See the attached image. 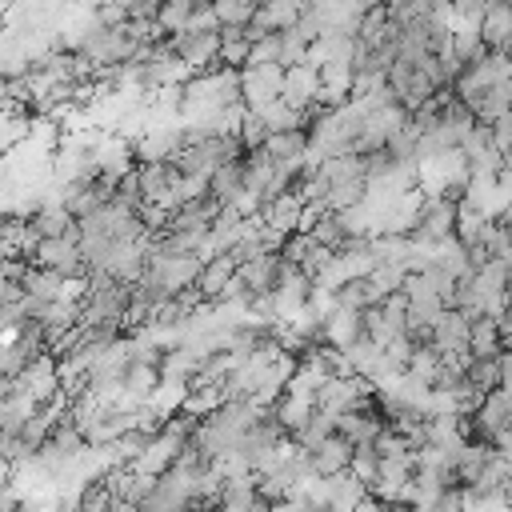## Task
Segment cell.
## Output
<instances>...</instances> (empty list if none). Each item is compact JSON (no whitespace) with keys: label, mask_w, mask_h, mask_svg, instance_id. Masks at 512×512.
<instances>
[{"label":"cell","mask_w":512,"mask_h":512,"mask_svg":"<svg viewBox=\"0 0 512 512\" xmlns=\"http://www.w3.org/2000/svg\"><path fill=\"white\" fill-rule=\"evenodd\" d=\"M452 224H456V200L448 196H424L420 212H416V224H412V240L420 244H440L452 236Z\"/></svg>","instance_id":"6da1fadb"},{"label":"cell","mask_w":512,"mask_h":512,"mask_svg":"<svg viewBox=\"0 0 512 512\" xmlns=\"http://www.w3.org/2000/svg\"><path fill=\"white\" fill-rule=\"evenodd\" d=\"M476 36L488 52H508L512 48V4L508 0H484Z\"/></svg>","instance_id":"7a4b0ae2"},{"label":"cell","mask_w":512,"mask_h":512,"mask_svg":"<svg viewBox=\"0 0 512 512\" xmlns=\"http://www.w3.org/2000/svg\"><path fill=\"white\" fill-rule=\"evenodd\" d=\"M428 344L440 352V356H456V352H468V316L456 312V308H444L432 324V336Z\"/></svg>","instance_id":"3957f363"},{"label":"cell","mask_w":512,"mask_h":512,"mask_svg":"<svg viewBox=\"0 0 512 512\" xmlns=\"http://www.w3.org/2000/svg\"><path fill=\"white\" fill-rule=\"evenodd\" d=\"M316 84H320V76H316L312 64H288L284 80H280V100L288 108H308L312 96H316Z\"/></svg>","instance_id":"277c9868"},{"label":"cell","mask_w":512,"mask_h":512,"mask_svg":"<svg viewBox=\"0 0 512 512\" xmlns=\"http://www.w3.org/2000/svg\"><path fill=\"white\" fill-rule=\"evenodd\" d=\"M280 264H284L280 252H256L252 260L236 264V276L244 280L248 292H272L276 280H280Z\"/></svg>","instance_id":"5b68a950"},{"label":"cell","mask_w":512,"mask_h":512,"mask_svg":"<svg viewBox=\"0 0 512 512\" xmlns=\"http://www.w3.org/2000/svg\"><path fill=\"white\" fill-rule=\"evenodd\" d=\"M380 428H384V416L380 412H364V408H348L332 424V432H340L348 444H372L380 436Z\"/></svg>","instance_id":"8992f818"},{"label":"cell","mask_w":512,"mask_h":512,"mask_svg":"<svg viewBox=\"0 0 512 512\" xmlns=\"http://www.w3.org/2000/svg\"><path fill=\"white\" fill-rule=\"evenodd\" d=\"M348 456H352V444H348L340 432H328V436L312 448V476L344 472V468H348Z\"/></svg>","instance_id":"52a82bcc"},{"label":"cell","mask_w":512,"mask_h":512,"mask_svg":"<svg viewBox=\"0 0 512 512\" xmlns=\"http://www.w3.org/2000/svg\"><path fill=\"white\" fill-rule=\"evenodd\" d=\"M32 232L44 240V236H72L76 240V220L64 204H36V212L28 216Z\"/></svg>","instance_id":"ba28073f"},{"label":"cell","mask_w":512,"mask_h":512,"mask_svg":"<svg viewBox=\"0 0 512 512\" xmlns=\"http://www.w3.org/2000/svg\"><path fill=\"white\" fill-rule=\"evenodd\" d=\"M264 156L276 164V160H304V148H308V132L304 128H284V132H268L264 136Z\"/></svg>","instance_id":"9c48e42d"},{"label":"cell","mask_w":512,"mask_h":512,"mask_svg":"<svg viewBox=\"0 0 512 512\" xmlns=\"http://www.w3.org/2000/svg\"><path fill=\"white\" fill-rule=\"evenodd\" d=\"M324 484H328V508H336V512H352V508L360 504V496L368 492V488H364V480H356L348 468H344V472L324 476Z\"/></svg>","instance_id":"30bf717a"},{"label":"cell","mask_w":512,"mask_h":512,"mask_svg":"<svg viewBox=\"0 0 512 512\" xmlns=\"http://www.w3.org/2000/svg\"><path fill=\"white\" fill-rule=\"evenodd\" d=\"M236 272V264H232V256L228 252H220V256H208L204 264H200V272H196V288H200V296L204 300H216V292L224 288V280Z\"/></svg>","instance_id":"8fae6325"},{"label":"cell","mask_w":512,"mask_h":512,"mask_svg":"<svg viewBox=\"0 0 512 512\" xmlns=\"http://www.w3.org/2000/svg\"><path fill=\"white\" fill-rule=\"evenodd\" d=\"M380 300H384V296L372 288L368 276H348L340 288H332V304H336V308H356V312H360V308L380 304Z\"/></svg>","instance_id":"7c38bea8"},{"label":"cell","mask_w":512,"mask_h":512,"mask_svg":"<svg viewBox=\"0 0 512 512\" xmlns=\"http://www.w3.org/2000/svg\"><path fill=\"white\" fill-rule=\"evenodd\" d=\"M504 348H508V340L496 332V320H492V316L468 320V352H472V356H496V352H504Z\"/></svg>","instance_id":"4fadbf2b"},{"label":"cell","mask_w":512,"mask_h":512,"mask_svg":"<svg viewBox=\"0 0 512 512\" xmlns=\"http://www.w3.org/2000/svg\"><path fill=\"white\" fill-rule=\"evenodd\" d=\"M240 188H244V160H240V156L208 172V196H216L220 204H228Z\"/></svg>","instance_id":"5bb4252c"},{"label":"cell","mask_w":512,"mask_h":512,"mask_svg":"<svg viewBox=\"0 0 512 512\" xmlns=\"http://www.w3.org/2000/svg\"><path fill=\"white\" fill-rule=\"evenodd\" d=\"M316 172H320L324 184L356 180V176H364V156H356V152H336V156H324V160L316 164Z\"/></svg>","instance_id":"9a60e30c"},{"label":"cell","mask_w":512,"mask_h":512,"mask_svg":"<svg viewBox=\"0 0 512 512\" xmlns=\"http://www.w3.org/2000/svg\"><path fill=\"white\" fill-rule=\"evenodd\" d=\"M364 192H368L364 176H356V180H336V184H328V192H324V208H328V212H348V208L364 204Z\"/></svg>","instance_id":"2e32d148"},{"label":"cell","mask_w":512,"mask_h":512,"mask_svg":"<svg viewBox=\"0 0 512 512\" xmlns=\"http://www.w3.org/2000/svg\"><path fill=\"white\" fill-rule=\"evenodd\" d=\"M156 384H160L156 364H140V360H132V364L124 368V380H120V388H124L132 400H148Z\"/></svg>","instance_id":"e0dca14e"},{"label":"cell","mask_w":512,"mask_h":512,"mask_svg":"<svg viewBox=\"0 0 512 512\" xmlns=\"http://www.w3.org/2000/svg\"><path fill=\"white\" fill-rule=\"evenodd\" d=\"M316 244H324L328 252H340L344 248V240H348V228H344V220L336 216V212H324L316 224H312V232H308Z\"/></svg>","instance_id":"ac0fdd59"},{"label":"cell","mask_w":512,"mask_h":512,"mask_svg":"<svg viewBox=\"0 0 512 512\" xmlns=\"http://www.w3.org/2000/svg\"><path fill=\"white\" fill-rule=\"evenodd\" d=\"M408 376H416V380H424L428 388L436 384V372H440V352L432 348V344H416L412 348V356H408V368H404Z\"/></svg>","instance_id":"d6986e66"},{"label":"cell","mask_w":512,"mask_h":512,"mask_svg":"<svg viewBox=\"0 0 512 512\" xmlns=\"http://www.w3.org/2000/svg\"><path fill=\"white\" fill-rule=\"evenodd\" d=\"M404 276H408V268H404V264H392V260H376V264L368 268V280H372V288H376L380 296L400 292Z\"/></svg>","instance_id":"ffe728a7"},{"label":"cell","mask_w":512,"mask_h":512,"mask_svg":"<svg viewBox=\"0 0 512 512\" xmlns=\"http://www.w3.org/2000/svg\"><path fill=\"white\" fill-rule=\"evenodd\" d=\"M212 12H216V28H220V24L248 28V20H252V12H256V0H212Z\"/></svg>","instance_id":"44dd1931"},{"label":"cell","mask_w":512,"mask_h":512,"mask_svg":"<svg viewBox=\"0 0 512 512\" xmlns=\"http://www.w3.org/2000/svg\"><path fill=\"white\" fill-rule=\"evenodd\" d=\"M280 60V32H260L248 40V60L244 64H276Z\"/></svg>","instance_id":"7402d4cb"},{"label":"cell","mask_w":512,"mask_h":512,"mask_svg":"<svg viewBox=\"0 0 512 512\" xmlns=\"http://www.w3.org/2000/svg\"><path fill=\"white\" fill-rule=\"evenodd\" d=\"M188 12H192L188 0H164L160 12H156V28H160L164 36H172V32H180V28L188 24Z\"/></svg>","instance_id":"603a6c76"},{"label":"cell","mask_w":512,"mask_h":512,"mask_svg":"<svg viewBox=\"0 0 512 512\" xmlns=\"http://www.w3.org/2000/svg\"><path fill=\"white\" fill-rule=\"evenodd\" d=\"M264 136H268L264 120H260L256 112H244V120H240V128H236L240 148H244V152H252V148H260V144H264Z\"/></svg>","instance_id":"cb8c5ba5"},{"label":"cell","mask_w":512,"mask_h":512,"mask_svg":"<svg viewBox=\"0 0 512 512\" xmlns=\"http://www.w3.org/2000/svg\"><path fill=\"white\" fill-rule=\"evenodd\" d=\"M304 52H308V40H300L296 36V28H284L280 32V68H288V64H304Z\"/></svg>","instance_id":"d4e9b609"},{"label":"cell","mask_w":512,"mask_h":512,"mask_svg":"<svg viewBox=\"0 0 512 512\" xmlns=\"http://www.w3.org/2000/svg\"><path fill=\"white\" fill-rule=\"evenodd\" d=\"M488 144H492L500 156H508V148H512V112L488 120Z\"/></svg>","instance_id":"484cf974"},{"label":"cell","mask_w":512,"mask_h":512,"mask_svg":"<svg viewBox=\"0 0 512 512\" xmlns=\"http://www.w3.org/2000/svg\"><path fill=\"white\" fill-rule=\"evenodd\" d=\"M180 32H216V12H212V4H192L188 24H184Z\"/></svg>","instance_id":"4316f807"},{"label":"cell","mask_w":512,"mask_h":512,"mask_svg":"<svg viewBox=\"0 0 512 512\" xmlns=\"http://www.w3.org/2000/svg\"><path fill=\"white\" fill-rule=\"evenodd\" d=\"M92 20L100 24V28H120L128 16H124V4H112V0H100L96 8H92Z\"/></svg>","instance_id":"83f0119b"},{"label":"cell","mask_w":512,"mask_h":512,"mask_svg":"<svg viewBox=\"0 0 512 512\" xmlns=\"http://www.w3.org/2000/svg\"><path fill=\"white\" fill-rule=\"evenodd\" d=\"M160 4H164V0H128V4H124V16H128V20H156Z\"/></svg>","instance_id":"f1b7e54d"},{"label":"cell","mask_w":512,"mask_h":512,"mask_svg":"<svg viewBox=\"0 0 512 512\" xmlns=\"http://www.w3.org/2000/svg\"><path fill=\"white\" fill-rule=\"evenodd\" d=\"M108 512H140V508H136L132 500H112V504H108Z\"/></svg>","instance_id":"f546056e"},{"label":"cell","mask_w":512,"mask_h":512,"mask_svg":"<svg viewBox=\"0 0 512 512\" xmlns=\"http://www.w3.org/2000/svg\"><path fill=\"white\" fill-rule=\"evenodd\" d=\"M380 512H412V504H404V500H388Z\"/></svg>","instance_id":"4dcf8cb0"},{"label":"cell","mask_w":512,"mask_h":512,"mask_svg":"<svg viewBox=\"0 0 512 512\" xmlns=\"http://www.w3.org/2000/svg\"><path fill=\"white\" fill-rule=\"evenodd\" d=\"M408 0H384V8H404Z\"/></svg>","instance_id":"1f68e13d"},{"label":"cell","mask_w":512,"mask_h":512,"mask_svg":"<svg viewBox=\"0 0 512 512\" xmlns=\"http://www.w3.org/2000/svg\"><path fill=\"white\" fill-rule=\"evenodd\" d=\"M140 512H180V508H140Z\"/></svg>","instance_id":"d6a6232c"},{"label":"cell","mask_w":512,"mask_h":512,"mask_svg":"<svg viewBox=\"0 0 512 512\" xmlns=\"http://www.w3.org/2000/svg\"><path fill=\"white\" fill-rule=\"evenodd\" d=\"M412 512H436V508H412Z\"/></svg>","instance_id":"836d02e7"}]
</instances>
